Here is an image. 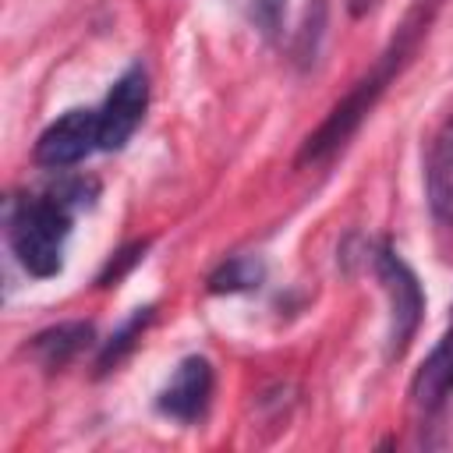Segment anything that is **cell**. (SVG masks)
<instances>
[{
    "mask_svg": "<svg viewBox=\"0 0 453 453\" xmlns=\"http://www.w3.org/2000/svg\"><path fill=\"white\" fill-rule=\"evenodd\" d=\"M435 11H439V0H414V4H411V11L403 14L400 28H396L393 39L386 42V50H382L379 60L372 64V71H365V74L350 85V92L329 110V117L304 138V145H301V152H297V163H301V166H304V163H322V159H329L333 152H340V149L350 142V134H354V131L365 124V117L375 110V103L382 99V92L389 88V81L411 64L418 42L428 35V25H432Z\"/></svg>",
    "mask_w": 453,
    "mask_h": 453,
    "instance_id": "6da1fadb",
    "label": "cell"
},
{
    "mask_svg": "<svg viewBox=\"0 0 453 453\" xmlns=\"http://www.w3.org/2000/svg\"><path fill=\"white\" fill-rule=\"evenodd\" d=\"M449 393H453V315H449L446 333L439 336V343L421 361V368L414 372V382H411V396L421 411L442 407Z\"/></svg>",
    "mask_w": 453,
    "mask_h": 453,
    "instance_id": "ba28073f",
    "label": "cell"
},
{
    "mask_svg": "<svg viewBox=\"0 0 453 453\" xmlns=\"http://www.w3.org/2000/svg\"><path fill=\"white\" fill-rule=\"evenodd\" d=\"M283 11H287V0H255L251 4V21L258 25L262 35H280V25H283Z\"/></svg>",
    "mask_w": 453,
    "mask_h": 453,
    "instance_id": "4fadbf2b",
    "label": "cell"
},
{
    "mask_svg": "<svg viewBox=\"0 0 453 453\" xmlns=\"http://www.w3.org/2000/svg\"><path fill=\"white\" fill-rule=\"evenodd\" d=\"M88 340H92V326L88 322H60V326H50V329L35 333L28 350L42 368L53 372V368H64Z\"/></svg>",
    "mask_w": 453,
    "mask_h": 453,
    "instance_id": "9c48e42d",
    "label": "cell"
},
{
    "mask_svg": "<svg viewBox=\"0 0 453 453\" xmlns=\"http://www.w3.org/2000/svg\"><path fill=\"white\" fill-rule=\"evenodd\" d=\"M212 382H216V375H212L209 357L188 354V357L173 368V375L166 379V386L159 389L156 411L166 414V418H173V421H180V425H191V421H198V418L209 411Z\"/></svg>",
    "mask_w": 453,
    "mask_h": 453,
    "instance_id": "8992f818",
    "label": "cell"
},
{
    "mask_svg": "<svg viewBox=\"0 0 453 453\" xmlns=\"http://www.w3.org/2000/svg\"><path fill=\"white\" fill-rule=\"evenodd\" d=\"M145 255V241H138V244H131V248H124V251H117V258H110V265L103 269V276H99V283L103 287H110V283H117L138 258Z\"/></svg>",
    "mask_w": 453,
    "mask_h": 453,
    "instance_id": "5bb4252c",
    "label": "cell"
},
{
    "mask_svg": "<svg viewBox=\"0 0 453 453\" xmlns=\"http://www.w3.org/2000/svg\"><path fill=\"white\" fill-rule=\"evenodd\" d=\"M326 11H329L326 0H308L304 18H301V28H297V42H294L297 64H311L315 60L319 42H322V32H326Z\"/></svg>",
    "mask_w": 453,
    "mask_h": 453,
    "instance_id": "7c38bea8",
    "label": "cell"
},
{
    "mask_svg": "<svg viewBox=\"0 0 453 453\" xmlns=\"http://www.w3.org/2000/svg\"><path fill=\"white\" fill-rule=\"evenodd\" d=\"M368 262H372V273L389 301V333H386V347H389V357H400L414 333H418V322H421V311H425V294H421V283L414 276V269L400 258V251L393 244H375L368 248Z\"/></svg>",
    "mask_w": 453,
    "mask_h": 453,
    "instance_id": "3957f363",
    "label": "cell"
},
{
    "mask_svg": "<svg viewBox=\"0 0 453 453\" xmlns=\"http://www.w3.org/2000/svg\"><path fill=\"white\" fill-rule=\"evenodd\" d=\"M99 149V110H67L35 138V163L50 170H67Z\"/></svg>",
    "mask_w": 453,
    "mask_h": 453,
    "instance_id": "5b68a950",
    "label": "cell"
},
{
    "mask_svg": "<svg viewBox=\"0 0 453 453\" xmlns=\"http://www.w3.org/2000/svg\"><path fill=\"white\" fill-rule=\"evenodd\" d=\"M74 209L81 205L64 188L46 195H18L7 202V244L28 276L50 280L64 269Z\"/></svg>",
    "mask_w": 453,
    "mask_h": 453,
    "instance_id": "7a4b0ae2",
    "label": "cell"
},
{
    "mask_svg": "<svg viewBox=\"0 0 453 453\" xmlns=\"http://www.w3.org/2000/svg\"><path fill=\"white\" fill-rule=\"evenodd\" d=\"M152 322V304H145V308H134V315L127 319V322H120V329L103 343V350H99V361H96V368L99 372H110L134 343H138V336H142V329Z\"/></svg>",
    "mask_w": 453,
    "mask_h": 453,
    "instance_id": "8fae6325",
    "label": "cell"
},
{
    "mask_svg": "<svg viewBox=\"0 0 453 453\" xmlns=\"http://www.w3.org/2000/svg\"><path fill=\"white\" fill-rule=\"evenodd\" d=\"M265 276V265L255 255H230L223 265L212 269L209 276V290L212 294H241V290H255Z\"/></svg>",
    "mask_w": 453,
    "mask_h": 453,
    "instance_id": "30bf717a",
    "label": "cell"
},
{
    "mask_svg": "<svg viewBox=\"0 0 453 453\" xmlns=\"http://www.w3.org/2000/svg\"><path fill=\"white\" fill-rule=\"evenodd\" d=\"M425 202L439 226H453V113L432 131L425 152Z\"/></svg>",
    "mask_w": 453,
    "mask_h": 453,
    "instance_id": "52a82bcc",
    "label": "cell"
},
{
    "mask_svg": "<svg viewBox=\"0 0 453 453\" xmlns=\"http://www.w3.org/2000/svg\"><path fill=\"white\" fill-rule=\"evenodd\" d=\"M149 110V74L142 64H131L110 85L99 106V152H120L131 134L142 127Z\"/></svg>",
    "mask_w": 453,
    "mask_h": 453,
    "instance_id": "277c9868",
    "label": "cell"
}]
</instances>
